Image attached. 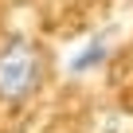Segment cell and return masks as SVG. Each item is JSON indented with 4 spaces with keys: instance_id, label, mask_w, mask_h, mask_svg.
<instances>
[{
    "instance_id": "1",
    "label": "cell",
    "mask_w": 133,
    "mask_h": 133,
    "mask_svg": "<svg viewBox=\"0 0 133 133\" xmlns=\"http://www.w3.org/2000/svg\"><path fill=\"white\" fill-rule=\"evenodd\" d=\"M47 82V55L31 35H8L0 43V106H24Z\"/></svg>"
},
{
    "instance_id": "2",
    "label": "cell",
    "mask_w": 133,
    "mask_h": 133,
    "mask_svg": "<svg viewBox=\"0 0 133 133\" xmlns=\"http://www.w3.org/2000/svg\"><path fill=\"white\" fill-rule=\"evenodd\" d=\"M106 59H110V35L102 31V35H94L90 43L78 47V55L66 63V75H71V78H82V75H90V71H102Z\"/></svg>"
}]
</instances>
